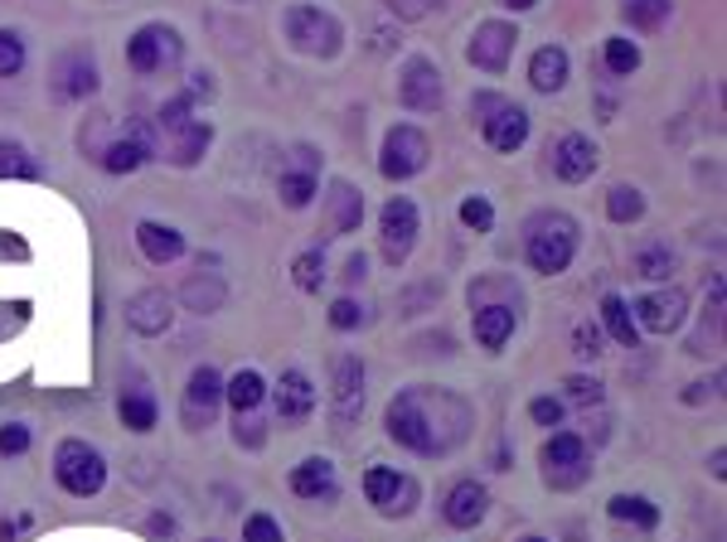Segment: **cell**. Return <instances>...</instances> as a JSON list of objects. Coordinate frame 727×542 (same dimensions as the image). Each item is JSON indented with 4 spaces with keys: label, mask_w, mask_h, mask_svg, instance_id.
I'll list each match as a JSON object with an SVG mask.
<instances>
[{
    "label": "cell",
    "mask_w": 727,
    "mask_h": 542,
    "mask_svg": "<svg viewBox=\"0 0 727 542\" xmlns=\"http://www.w3.org/2000/svg\"><path fill=\"white\" fill-rule=\"evenodd\" d=\"M330 402H335L340 421H354L364 412V364L360 354H340L330 364Z\"/></svg>",
    "instance_id": "obj_19"
},
{
    "label": "cell",
    "mask_w": 727,
    "mask_h": 542,
    "mask_svg": "<svg viewBox=\"0 0 727 542\" xmlns=\"http://www.w3.org/2000/svg\"><path fill=\"white\" fill-rule=\"evenodd\" d=\"M606 513H612L616 523H630V528H640V533H650V528L659 523V509L650 504L645 494H616L612 504H606Z\"/></svg>",
    "instance_id": "obj_33"
},
{
    "label": "cell",
    "mask_w": 727,
    "mask_h": 542,
    "mask_svg": "<svg viewBox=\"0 0 727 542\" xmlns=\"http://www.w3.org/2000/svg\"><path fill=\"white\" fill-rule=\"evenodd\" d=\"M364 223V194L354 190L350 180H330V194H325V228L330 237H345Z\"/></svg>",
    "instance_id": "obj_23"
},
{
    "label": "cell",
    "mask_w": 727,
    "mask_h": 542,
    "mask_svg": "<svg viewBox=\"0 0 727 542\" xmlns=\"http://www.w3.org/2000/svg\"><path fill=\"white\" fill-rule=\"evenodd\" d=\"M398 102L407 112H436L446 102V83H442V69L432 59H407L403 73H398Z\"/></svg>",
    "instance_id": "obj_14"
},
{
    "label": "cell",
    "mask_w": 727,
    "mask_h": 542,
    "mask_svg": "<svg viewBox=\"0 0 727 542\" xmlns=\"http://www.w3.org/2000/svg\"><path fill=\"white\" fill-rule=\"evenodd\" d=\"M39 165L20 141H0V180H34Z\"/></svg>",
    "instance_id": "obj_38"
},
{
    "label": "cell",
    "mask_w": 727,
    "mask_h": 542,
    "mask_svg": "<svg viewBox=\"0 0 727 542\" xmlns=\"http://www.w3.org/2000/svg\"><path fill=\"white\" fill-rule=\"evenodd\" d=\"M98 83H102V73H98V59H92L88 44L63 49L54 59V69H49V88H54L59 102H83L98 92Z\"/></svg>",
    "instance_id": "obj_11"
},
{
    "label": "cell",
    "mask_w": 727,
    "mask_h": 542,
    "mask_svg": "<svg viewBox=\"0 0 727 542\" xmlns=\"http://www.w3.org/2000/svg\"><path fill=\"white\" fill-rule=\"evenodd\" d=\"M54 480H59V489H69L73 499H92V494H102V484H108V460H102L98 446L69 436V441H59V451H54Z\"/></svg>",
    "instance_id": "obj_5"
},
{
    "label": "cell",
    "mask_w": 727,
    "mask_h": 542,
    "mask_svg": "<svg viewBox=\"0 0 727 542\" xmlns=\"http://www.w3.org/2000/svg\"><path fill=\"white\" fill-rule=\"evenodd\" d=\"M368 320V310L360 306V300H335V306H330V325H335V329H345V335H350V329H360Z\"/></svg>",
    "instance_id": "obj_47"
},
{
    "label": "cell",
    "mask_w": 727,
    "mask_h": 542,
    "mask_svg": "<svg viewBox=\"0 0 727 542\" xmlns=\"http://www.w3.org/2000/svg\"><path fill=\"white\" fill-rule=\"evenodd\" d=\"M161 155V141H155V131L145 122H131L122 136H112L108 145H102V155L92 165H102L108 175H137V170L145 161H155Z\"/></svg>",
    "instance_id": "obj_10"
},
{
    "label": "cell",
    "mask_w": 727,
    "mask_h": 542,
    "mask_svg": "<svg viewBox=\"0 0 727 542\" xmlns=\"http://www.w3.org/2000/svg\"><path fill=\"white\" fill-rule=\"evenodd\" d=\"M553 155V175H558L563 184H582L597 175V145H592V136H582V131H567V136H558L548 145Z\"/></svg>",
    "instance_id": "obj_17"
},
{
    "label": "cell",
    "mask_w": 727,
    "mask_h": 542,
    "mask_svg": "<svg viewBox=\"0 0 727 542\" xmlns=\"http://www.w3.org/2000/svg\"><path fill=\"white\" fill-rule=\"evenodd\" d=\"M499 6H505V10H514V16H524V10H534L538 0H499Z\"/></svg>",
    "instance_id": "obj_53"
},
{
    "label": "cell",
    "mask_w": 727,
    "mask_h": 542,
    "mask_svg": "<svg viewBox=\"0 0 727 542\" xmlns=\"http://www.w3.org/2000/svg\"><path fill=\"white\" fill-rule=\"evenodd\" d=\"M475 427V407L452 388H403L383 412V431L422 460L452 456Z\"/></svg>",
    "instance_id": "obj_1"
},
{
    "label": "cell",
    "mask_w": 727,
    "mask_h": 542,
    "mask_svg": "<svg viewBox=\"0 0 727 542\" xmlns=\"http://www.w3.org/2000/svg\"><path fill=\"white\" fill-rule=\"evenodd\" d=\"M417 228H422L417 204H413V200H403V194H393V200L383 204V214H378V247H383V262H388L393 272H398L403 262L413 257V247H417Z\"/></svg>",
    "instance_id": "obj_8"
},
{
    "label": "cell",
    "mask_w": 727,
    "mask_h": 542,
    "mask_svg": "<svg viewBox=\"0 0 727 542\" xmlns=\"http://www.w3.org/2000/svg\"><path fill=\"white\" fill-rule=\"evenodd\" d=\"M398 20H427L432 16V0H383Z\"/></svg>",
    "instance_id": "obj_50"
},
{
    "label": "cell",
    "mask_w": 727,
    "mask_h": 542,
    "mask_svg": "<svg viewBox=\"0 0 727 542\" xmlns=\"http://www.w3.org/2000/svg\"><path fill=\"white\" fill-rule=\"evenodd\" d=\"M315 151L311 145H296V170H286L282 180H276V200L286 208H311L315 204Z\"/></svg>",
    "instance_id": "obj_26"
},
{
    "label": "cell",
    "mask_w": 727,
    "mask_h": 542,
    "mask_svg": "<svg viewBox=\"0 0 727 542\" xmlns=\"http://www.w3.org/2000/svg\"><path fill=\"white\" fill-rule=\"evenodd\" d=\"M587 474H592L587 441L577 431H553L544 441V480L553 489H577Z\"/></svg>",
    "instance_id": "obj_9"
},
{
    "label": "cell",
    "mask_w": 727,
    "mask_h": 542,
    "mask_svg": "<svg viewBox=\"0 0 727 542\" xmlns=\"http://www.w3.org/2000/svg\"><path fill=\"white\" fill-rule=\"evenodd\" d=\"M461 223H466L471 233H491V228H495V208H491V200L471 194V200L461 204Z\"/></svg>",
    "instance_id": "obj_43"
},
{
    "label": "cell",
    "mask_w": 727,
    "mask_h": 542,
    "mask_svg": "<svg viewBox=\"0 0 727 542\" xmlns=\"http://www.w3.org/2000/svg\"><path fill=\"white\" fill-rule=\"evenodd\" d=\"M238 6H253V0H238Z\"/></svg>",
    "instance_id": "obj_56"
},
{
    "label": "cell",
    "mask_w": 727,
    "mask_h": 542,
    "mask_svg": "<svg viewBox=\"0 0 727 542\" xmlns=\"http://www.w3.org/2000/svg\"><path fill=\"white\" fill-rule=\"evenodd\" d=\"M117 417H122L127 431H151L161 421V407H155V398L145 388H127L122 402H117Z\"/></svg>",
    "instance_id": "obj_31"
},
{
    "label": "cell",
    "mask_w": 727,
    "mask_h": 542,
    "mask_svg": "<svg viewBox=\"0 0 727 542\" xmlns=\"http://www.w3.org/2000/svg\"><path fill=\"white\" fill-rule=\"evenodd\" d=\"M471 116H481V136L499 155H514L528 141V112L519 108V102L499 98V92H475Z\"/></svg>",
    "instance_id": "obj_4"
},
{
    "label": "cell",
    "mask_w": 727,
    "mask_h": 542,
    "mask_svg": "<svg viewBox=\"0 0 727 542\" xmlns=\"http://www.w3.org/2000/svg\"><path fill=\"white\" fill-rule=\"evenodd\" d=\"M223 398H229L233 407V417H243V412H258L262 398H267V382H262L258 368H243V374H233L229 382H223Z\"/></svg>",
    "instance_id": "obj_30"
},
{
    "label": "cell",
    "mask_w": 727,
    "mask_h": 542,
    "mask_svg": "<svg viewBox=\"0 0 727 542\" xmlns=\"http://www.w3.org/2000/svg\"><path fill=\"white\" fill-rule=\"evenodd\" d=\"M184 92H190L194 102L209 98V92H214V73H209V69H194V73H190V88H184Z\"/></svg>",
    "instance_id": "obj_51"
},
{
    "label": "cell",
    "mask_w": 727,
    "mask_h": 542,
    "mask_svg": "<svg viewBox=\"0 0 727 542\" xmlns=\"http://www.w3.org/2000/svg\"><path fill=\"white\" fill-rule=\"evenodd\" d=\"M528 417H534L538 427H563V402L558 398H534L528 402Z\"/></svg>",
    "instance_id": "obj_49"
},
{
    "label": "cell",
    "mask_w": 727,
    "mask_h": 542,
    "mask_svg": "<svg viewBox=\"0 0 727 542\" xmlns=\"http://www.w3.org/2000/svg\"><path fill=\"white\" fill-rule=\"evenodd\" d=\"M180 300H184V310H194V315H214L223 310V300H229V286H223V276L219 272H194L190 282L180 286Z\"/></svg>",
    "instance_id": "obj_28"
},
{
    "label": "cell",
    "mask_w": 727,
    "mask_h": 542,
    "mask_svg": "<svg viewBox=\"0 0 727 542\" xmlns=\"http://www.w3.org/2000/svg\"><path fill=\"white\" fill-rule=\"evenodd\" d=\"M620 16H626L630 30H659L674 16V0H626Z\"/></svg>",
    "instance_id": "obj_36"
},
{
    "label": "cell",
    "mask_w": 727,
    "mask_h": 542,
    "mask_svg": "<svg viewBox=\"0 0 727 542\" xmlns=\"http://www.w3.org/2000/svg\"><path fill=\"white\" fill-rule=\"evenodd\" d=\"M209 145H214V122H209V116H194V122H184L180 131H170L165 136V161L190 170V165L204 161Z\"/></svg>",
    "instance_id": "obj_22"
},
{
    "label": "cell",
    "mask_w": 727,
    "mask_h": 542,
    "mask_svg": "<svg viewBox=\"0 0 727 542\" xmlns=\"http://www.w3.org/2000/svg\"><path fill=\"white\" fill-rule=\"evenodd\" d=\"M151 533H165V538H170V533H175V523H170V519H161V513H155V519H151Z\"/></svg>",
    "instance_id": "obj_54"
},
{
    "label": "cell",
    "mask_w": 727,
    "mask_h": 542,
    "mask_svg": "<svg viewBox=\"0 0 727 542\" xmlns=\"http://www.w3.org/2000/svg\"><path fill=\"white\" fill-rule=\"evenodd\" d=\"M563 398H567V402H577V407H597V402H602V382H597V378H587V374H577V378H567V382H563Z\"/></svg>",
    "instance_id": "obj_45"
},
{
    "label": "cell",
    "mask_w": 727,
    "mask_h": 542,
    "mask_svg": "<svg viewBox=\"0 0 727 542\" xmlns=\"http://www.w3.org/2000/svg\"><path fill=\"white\" fill-rule=\"evenodd\" d=\"M630 267H636V276H645V282H669L674 267H679V257H674L669 243H640L636 257H630Z\"/></svg>",
    "instance_id": "obj_32"
},
{
    "label": "cell",
    "mask_w": 727,
    "mask_h": 542,
    "mask_svg": "<svg viewBox=\"0 0 727 542\" xmlns=\"http://www.w3.org/2000/svg\"><path fill=\"white\" fill-rule=\"evenodd\" d=\"M243 542H286V533L272 513H253V519L243 523Z\"/></svg>",
    "instance_id": "obj_46"
},
{
    "label": "cell",
    "mask_w": 727,
    "mask_h": 542,
    "mask_svg": "<svg viewBox=\"0 0 727 542\" xmlns=\"http://www.w3.org/2000/svg\"><path fill=\"white\" fill-rule=\"evenodd\" d=\"M432 161V141H427V131H417L413 122H398L383 136V151H378V175L383 180H393V184H403V180H413L422 175Z\"/></svg>",
    "instance_id": "obj_7"
},
{
    "label": "cell",
    "mask_w": 727,
    "mask_h": 542,
    "mask_svg": "<svg viewBox=\"0 0 727 542\" xmlns=\"http://www.w3.org/2000/svg\"><path fill=\"white\" fill-rule=\"evenodd\" d=\"M514 44H519V30H514L509 20H481L466 44V59H471V69H481V73H505L514 59Z\"/></svg>",
    "instance_id": "obj_13"
},
{
    "label": "cell",
    "mask_w": 727,
    "mask_h": 542,
    "mask_svg": "<svg viewBox=\"0 0 727 542\" xmlns=\"http://www.w3.org/2000/svg\"><path fill=\"white\" fill-rule=\"evenodd\" d=\"M184 122H194V98L190 92H180V98H170L161 112H155V126H161V136H170V131H180Z\"/></svg>",
    "instance_id": "obj_40"
},
{
    "label": "cell",
    "mask_w": 727,
    "mask_h": 542,
    "mask_svg": "<svg viewBox=\"0 0 727 542\" xmlns=\"http://www.w3.org/2000/svg\"><path fill=\"white\" fill-rule=\"evenodd\" d=\"M291 494H296V499H311V504H335V499H340L335 460L306 456L296 470H291Z\"/></svg>",
    "instance_id": "obj_21"
},
{
    "label": "cell",
    "mask_w": 727,
    "mask_h": 542,
    "mask_svg": "<svg viewBox=\"0 0 727 542\" xmlns=\"http://www.w3.org/2000/svg\"><path fill=\"white\" fill-rule=\"evenodd\" d=\"M602 59H606V73L612 78H630L640 69V44L636 39H626V34H612L606 39V49H602Z\"/></svg>",
    "instance_id": "obj_35"
},
{
    "label": "cell",
    "mask_w": 727,
    "mask_h": 542,
    "mask_svg": "<svg viewBox=\"0 0 727 542\" xmlns=\"http://www.w3.org/2000/svg\"><path fill=\"white\" fill-rule=\"evenodd\" d=\"M137 247L151 267H170V262L184 257V233L170 228V223H155V218H141L137 223Z\"/></svg>",
    "instance_id": "obj_25"
},
{
    "label": "cell",
    "mask_w": 727,
    "mask_h": 542,
    "mask_svg": "<svg viewBox=\"0 0 727 542\" xmlns=\"http://www.w3.org/2000/svg\"><path fill=\"white\" fill-rule=\"evenodd\" d=\"M630 310H636V329L674 335V329L684 325V315H689V296H684L679 286H659V290H650V296H640Z\"/></svg>",
    "instance_id": "obj_16"
},
{
    "label": "cell",
    "mask_w": 727,
    "mask_h": 542,
    "mask_svg": "<svg viewBox=\"0 0 727 542\" xmlns=\"http://www.w3.org/2000/svg\"><path fill=\"white\" fill-rule=\"evenodd\" d=\"M573 354H577V359H602V354H606V335H602V325L582 320V325L573 329Z\"/></svg>",
    "instance_id": "obj_42"
},
{
    "label": "cell",
    "mask_w": 727,
    "mask_h": 542,
    "mask_svg": "<svg viewBox=\"0 0 727 542\" xmlns=\"http://www.w3.org/2000/svg\"><path fill=\"white\" fill-rule=\"evenodd\" d=\"M364 276H368V257H364V253H354V257L345 262V282H350V286H360Z\"/></svg>",
    "instance_id": "obj_52"
},
{
    "label": "cell",
    "mask_w": 727,
    "mask_h": 542,
    "mask_svg": "<svg viewBox=\"0 0 727 542\" xmlns=\"http://www.w3.org/2000/svg\"><path fill=\"white\" fill-rule=\"evenodd\" d=\"M180 59H184V39H180L175 24L151 20V24H141V30L127 39V63H131V73H141V78L180 69Z\"/></svg>",
    "instance_id": "obj_6"
},
{
    "label": "cell",
    "mask_w": 727,
    "mask_h": 542,
    "mask_svg": "<svg viewBox=\"0 0 727 542\" xmlns=\"http://www.w3.org/2000/svg\"><path fill=\"white\" fill-rule=\"evenodd\" d=\"M364 499L378 513L398 519V513H413V504H417V480H413V474L388 470V466H374V470L364 474Z\"/></svg>",
    "instance_id": "obj_15"
},
{
    "label": "cell",
    "mask_w": 727,
    "mask_h": 542,
    "mask_svg": "<svg viewBox=\"0 0 727 542\" xmlns=\"http://www.w3.org/2000/svg\"><path fill=\"white\" fill-rule=\"evenodd\" d=\"M233 441L248 446V451H262V441H267V421H262L258 412H243L233 427Z\"/></svg>",
    "instance_id": "obj_44"
},
{
    "label": "cell",
    "mask_w": 727,
    "mask_h": 542,
    "mask_svg": "<svg viewBox=\"0 0 727 542\" xmlns=\"http://www.w3.org/2000/svg\"><path fill=\"white\" fill-rule=\"evenodd\" d=\"M524 542H544V538H524Z\"/></svg>",
    "instance_id": "obj_55"
},
{
    "label": "cell",
    "mask_w": 727,
    "mask_h": 542,
    "mask_svg": "<svg viewBox=\"0 0 727 542\" xmlns=\"http://www.w3.org/2000/svg\"><path fill=\"white\" fill-rule=\"evenodd\" d=\"M645 214V194L636 184H612V194H606V218L612 223H640Z\"/></svg>",
    "instance_id": "obj_37"
},
{
    "label": "cell",
    "mask_w": 727,
    "mask_h": 542,
    "mask_svg": "<svg viewBox=\"0 0 727 542\" xmlns=\"http://www.w3.org/2000/svg\"><path fill=\"white\" fill-rule=\"evenodd\" d=\"M24 59H30V49H24V34L20 30H0V78H20Z\"/></svg>",
    "instance_id": "obj_39"
},
{
    "label": "cell",
    "mask_w": 727,
    "mask_h": 542,
    "mask_svg": "<svg viewBox=\"0 0 727 542\" xmlns=\"http://www.w3.org/2000/svg\"><path fill=\"white\" fill-rule=\"evenodd\" d=\"M272 398H276V421L282 427H301V421H311L315 412V382L301 374V368H286L282 378H276V388H272Z\"/></svg>",
    "instance_id": "obj_20"
},
{
    "label": "cell",
    "mask_w": 727,
    "mask_h": 542,
    "mask_svg": "<svg viewBox=\"0 0 727 542\" xmlns=\"http://www.w3.org/2000/svg\"><path fill=\"white\" fill-rule=\"evenodd\" d=\"M127 325L137 329V335H145V339L165 335V329L175 325V296H170V290H161V286L137 290V296L127 300Z\"/></svg>",
    "instance_id": "obj_18"
},
{
    "label": "cell",
    "mask_w": 727,
    "mask_h": 542,
    "mask_svg": "<svg viewBox=\"0 0 727 542\" xmlns=\"http://www.w3.org/2000/svg\"><path fill=\"white\" fill-rule=\"evenodd\" d=\"M528 83H534V92H563L567 83V49L558 44H544L534 59H528Z\"/></svg>",
    "instance_id": "obj_29"
},
{
    "label": "cell",
    "mask_w": 727,
    "mask_h": 542,
    "mask_svg": "<svg viewBox=\"0 0 727 542\" xmlns=\"http://www.w3.org/2000/svg\"><path fill=\"white\" fill-rule=\"evenodd\" d=\"M524 257L538 276H563L577 257V223L567 214H534L524 228Z\"/></svg>",
    "instance_id": "obj_2"
},
{
    "label": "cell",
    "mask_w": 727,
    "mask_h": 542,
    "mask_svg": "<svg viewBox=\"0 0 727 542\" xmlns=\"http://www.w3.org/2000/svg\"><path fill=\"white\" fill-rule=\"evenodd\" d=\"M282 34L296 54L306 59H335L345 49V24L321 6H291L282 16Z\"/></svg>",
    "instance_id": "obj_3"
},
{
    "label": "cell",
    "mask_w": 727,
    "mask_h": 542,
    "mask_svg": "<svg viewBox=\"0 0 727 542\" xmlns=\"http://www.w3.org/2000/svg\"><path fill=\"white\" fill-rule=\"evenodd\" d=\"M291 282H296L301 290H321V282H325V257L321 253H301L296 262H291Z\"/></svg>",
    "instance_id": "obj_41"
},
{
    "label": "cell",
    "mask_w": 727,
    "mask_h": 542,
    "mask_svg": "<svg viewBox=\"0 0 727 542\" xmlns=\"http://www.w3.org/2000/svg\"><path fill=\"white\" fill-rule=\"evenodd\" d=\"M602 325H606V335H612L616 344H626V349H636V344H640L636 315H630V306L620 296H606L602 300Z\"/></svg>",
    "instance_id": "obj_34"
},
{
    "label": "cell",
    "mask_w": 727,
    "mask_h": 542,
    "mask_svg": "<svg viewBox=\"0 0 727 542\" xmlns=\"http://www.w3.org/2000/svg\"><path fill=\"white\" fill-rule=\"evenodd\" d=\"M24 451H30V427L24 421L0 427V456H24Z\"/></svg>",
    "instance_id": "obj_48"
},
{
    "label": "cell",
    "mask_w": 727,
    "mask_h": 542,
    "mask_svg": "<svg viewBox=\"0 0 727 542\" xmlns=\"http://www.w3.org/2000/svg\"><path fill=\"white\" fill-rule=\"evenodd\" d=\"M514 325H519V310L514 306H475V339H481V349L499 354L509 344Z\"/></svg>",
    "instance_id": "obj_27"
},
{
    "label": "cell",
    "mask_w": 727,
    "mask_h": 542,
    "mask_svg": "<svg viewBox=\"0 0 727 542\" xmlns=\"http://www.w3.org/2000/svg\"><path fill=\"white\" fill-rule=\"evenodd\" d=\"M219 407H223V378L219 368H194L190 382H184V398H180V421L184 431H209L219 421Z\"/></svg>",
    "instance_id": "obj_12"
},
{
    "label": "cell",
    "mask_w": 727,
    "mask_h": 542,
    "mask_svg": "<svg viewBox=\"0 0 727 542\" xmlns=\"http://www.w3.org/2000/svg\"><path fill=\"white\" fill-rule=\"evenodd\" d=\"M485 513H491V489H485L481 480L452 484V494H446V509H442L446 523H452V528H475V523H485Z\"/></svg>",
    "instance_id": "obj_24"
}]
</instances>
